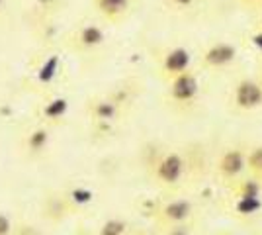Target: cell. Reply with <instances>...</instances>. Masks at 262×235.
<instances>
[{
	"mask_svg": "<svg viewBox=\"0 0 262 235\" xmlns=\"http://www.w3.org/2000/svg\"><path fill=\"white\" fill-rule=\"evenodd\" d=\"M108 41V34L104 22H80L77 24L71 32H67L65 49L75 53V55H92L100 51Z\"/></svg>",
	"mask_w": 262,
	"mask_h": 235,
	"instance_id": "6da1fadb",
	"label": "cell"
},
{
	"mask_svg": "<svg viewBox=\"0 0 262 235\" xmlns=\"http://www.w3.org/2000/svg\"><path fill=\"white\" fill-rule=\"evenodd\" d=\"M188 161L180 151H163L151 163V177L163 188H174L186 179Z\"/></svg>",
	"mask_w": 262,
	"mask_h": 235,
	"instance_id": "7a4b0ae2",
	"label": "cell"
},
{
	"mask_svg": "<svg viewBox=\"0 0 262 235\" xmlns=\"http://www.w3.org/2000/svg\"><path fill=\"white\" fill-rule=\"evenodd\" d=\"M59 75H61V59H59V55L57 53H43L30 67L26 84H28L30 90L43 96V94L55 92L53 87Z\"/></svg>",
	"mask_w": 262,
	"mask_h": 235,
	"instance_id": "3957f363",
	"label": "cell"
},
{
	"mask_svg": "<svg viewBox=\"0 0 262 235\" xmlns=\"http://www.w3.org/2000/svg\"><path fill=\"white\" fill-rule=\"evenodd\" d=\"M88 112V120L92 123L94 130L98 132H106L112 125L121 120L123 116V102L112 94H106V96H96L92 100H88L86 106Z\"/></svg>",
	"mask_w": 262,
	"mask_h": 235,
	"instance_id": "277c9868",
	"label": "cell"
},
{
	"mask_svg": "<svg viewBox=\"0 0 262 235\" xmlns=\"http://www.w3.org/2000/svg\"><path fill=\"white\" fill-rule=\"evenodd\" d=\"M51 143H53V127L39 122H33L30 127H26L20 137L22 155L30 161H39L41 157L47 155Z\"/></svg>",
	"mask_w": 262,
	"mask_h": 235,
	"instance_id": "5b68a950",
	"label": "cell"
},
{
	"mask_svg": "<svg viewBox=\"0 0 262 235\" xmlns=\"http://www.w3.org/2000/svg\"><path fill=\"white\" fill-rule=\"evenodd\" d=\"M192 216H194V204L184 196L163 200L153 210V220L159 227L188 224L192 220Z\"/></svg>",
	"mask_w": 262,
	"mask_h": 235,
	"instance_id": "8992f818",
	"label": "cell"
},
{
	"mask_svg": "<svg viewBox=\"0 0 262 235\" xmlns=\"http://www.w3.org/2000/svg\"><path fill=\"white\" fill-rule=\"evenodd\" d=\"M164 84H166V98L178 108L192 106L200 96V80L194 71H186L182 75L166 80Z\"/></svg>",
	"mask_w": 262,
	"mask_h": 235,
	"instance_id": "52a82bcc",
	"label": "cell"
},
{
	"mask_svg": "<svg viewBox=\"0 0 262 235\" xmlns=\"http://www.w3.org/2000/svg\"><path fill=\"white\" fill-rule=\"evenodd\" d=\"M71 112V100L67 98L65 94H59V92H49L43 94L41 100L37 104V118L35 122L45 123L49 127H59L61 123H65L67 116Z\"/></svg>",
	"mask_w": 262,
	"mask_h": 235,
	"instance_id": "ba28073f",
	"label": "cell"
},
{
	"mask_svg": "<svg viewBox=\"0 0 262 235\" xmlns=\"http://www.w3.org/2000/svg\"><path fill=\"white\" fill-rule=\"evenodd\" d=\"M231 102L241 112H254L262 108V82L258 78H239L233 84Z\"/></svg>",
	"mask_w": 262,
	"mask_h": 235,
	"instance_id": "9c48e42d",
	"label": "cell"
},
{
	"mask_svg": "<svg viewBox=\"0 0 262 235\" xmlns=\"http://www.w3.org/2000/svg\"><path fill=\"white\" fill-rule=\"evenodd\" d=\"M159 75L164 82L170 78L182 75L186 71H192V53L184 45H172L166 47L159 57Z\"/></svg>",
	"mask_w": 262,
	"mask_h": 235,
	"instance_id": "30bf717a",
	"label": "cell"
},
{
	"mask_svg": "<svg viewBox=\"0 0 262 235\" xmlns=\"http://www.w3.org/2000/svg\"><path fill=\"white\" fill-rule=\"evenodd\" d=\"M237 45L231 41H213L208 47L202 49L200 53V63L204 69L209 71H223V69L231 67L237 61Z\"/></svg>",
	"mask_w": 262,
	"mask_h": 235,
	"instance_id": "8fae6325",
	"label": "cell"
},
{
	"mask_svg": "<svg viewBox=\"0 0 262 235\" xmlns=\"http://www.w3.org/2000/svg\"><path fill=\"white\" fill-rule=\"evenodd\" d=\"M39 213L47 224L59 225L63 224L69 216H73L75 210L67 198L65 190H51L43 196L41 206H39Z\"/></svg>",
	"mask_w": 262,
	"mask_h": 235,
	"instance_id": "7c38bea8",
	"label": "cell"
},
{
	"mask_svg": "<svg viewBox=\"0 0 262 235\" xmlns=\"http://www.w3.org/2000/svg\"><path fill=\"white\" fill-rule=\"evenodd\" d=\"M215 170H217L219 179L227 180V182L239 180L247 173V151H243L239 147L225 149L215 161Z\"/></svg>",
	"mask_w": 262,
	"mask_h": 235,
	"instance_id": "4fadbf2b",
	"label": "cell"
},
{
	"mask_svg": "<svg viewBox=\"0 0 262 235\" xmlns=\"http://www.w3.org/2000/svg\"><path fill=\"white\" fill-rule=\"evenodd\" d=\"M90 4L104 24H121L133 10V0H90Z\"/></svg>",
	"mask_w": 262,
	"mask_h": 235,
	"instance_id": "5bb4252c",
	"label": "cell"
},
{
	"mask_svg": "<svg viewBox=\"0 0 262 235\" xmlns=\"http://www.w3.org/2000/svg\"><path fill=\"white\" fill-rule=\"evenodd\" d=\"M233 184H235L233 186L235 198H262V180L254 175L241 177Z\"/></svg>",
	"mask_w": 262,
	"mask_h": 235,
	"instance_id": "9a60e30c",
	"label": "cell"
},
{
	"mask_svg": "<svg viewBox=\"0 0 262 235\" xmlns=\"http://www.w3.org/2000/svg\"><path fill=\"white\" fill-rule=\"evenodd\" d=\"M65 194H67V198H69V202H71V206H73L75 212L80 210V208H84V206H88V204L92 202V198H94L92 190H90L88 186H82V184L67 188Z\"/></svg>",
	"mask_w": 262,
	"mask_h": 235,
	"instance_id": "2e32d148",
	"label": "cell"
},
{
	"mask_svg": "<svg viewBox=\"0 0 262 235\" xmlns=\"http://www.w3.org/2000/svg\"><path fill=\"white\" fill-rule=\"evenodd\" d=\"M129 224L123 218H108L106 222H102L96 235H127Z\"/></svg>",
	"mask_w": 262,
	"mask_h": 235,
	"instance_id": "e0dca14e",
	"label": "cell"
},
{
	"mask_svg": "<svg viewBox=\"0 0 262 235\" xmlns=\"http://www.w3.org/2000/svg\"><path fill=\"white\" fill-rule=\"evenodd\" d=\"M247 173L262 177V145H254L247 151Z\"/></svg>",
	"mask_w": 262,
	"mask_h": 235,
	"instance_id": "ac0fdd59",
	"label": "cell"
},
{
	"mask_svg": "<svg viewBox=\"0 0 262 235\" xmlns=\"http://www.w3.org/2000/svg\"><path fill=\"white\" fill-rule=\"evenodd\" d=\"M260 208L262 198H235V212L241 216H254Z\"/></svg>",
	"mask_w": 262,
	"mask_h": 235,
	"instance_id": "d6986e66",
	"label": "cell"
},
{
	"mask_svg": "<svg viewBox=\"0 0 262 235\" xmlns=\"http://www.w3.org/2000/svg\"><path fill=\"white\" fill-rule=\"evenodd\" d=\"M159 235H192V225H190V222H188V224L161 227V233Z\"/></svg>",
	"mask_w": 262,
	"mask_h": 235,
	"instance_id": "ffe728a7",
	"label": "cell"
},
{
	"mask_svg": "<svg viewBox=\"0 0 262 235\" xmlns=\"http://www.w3.org/2000/svg\"><path fill=\"white\" fill-rule=\"evenodd\" d=\"M16 231V224L12 222L8 213L0 212V235H14Z\"/></svg>",
	"mask_w": 262,
	"mask_h": 235,
	"instance_id": "44dd1931",
	"label": "cell"
},
{
	"mask_svg": "<svg viewBox=\"0 0 262 235\" xmlns=\"http://www.w3.org/2000/svg\"><path fill=\"white\" fill-rule=\"evenodd\" d=\"M249 39H251L252 47H254L258 53H262V30H258V28H256V32H252Z\"/></svg>",
	"mask_w": 262,
	"mask_h": 235,
	"instance_id": "7402d4cb",
	"label": "cell"
},
{
	"mask_svg": "<svg viewBox=\"0 0 262 235\" xmlns=\"http://www.w3.org/2000/svg\"><path fill=\"white\" fill-rule=\"evenodd\" d=\"M170 6H174V8H190L196 0H166Z\"/></svg>",
	"mask_w": 262,
	"mask_h": 235,
	"instance_id": "603a6c76",
	"label": "cell"
},
{
	"mask_svg": "<svg viewBox=\"0 0 262 235\" xmlns=\"http://www.w3.org/2000/svg\"><path fill=\"white\" fill-rule=\"evenodd\" d=\"M6 10H8V0H0V20L4 18Z\"/></svg>",
	"mask_w": 262,
	"mask_h": 235,
	"instance_id": "cb8c5ba5",
	"label": "cell"
},
{
	"mask_svg": "<svg viewBox=\"0 0 262 235\" xmlns=\"http://www.w3.org/2000/svg\"><path fill=\"white\" fill-rule=\"evenodd\" d=\"M243 4H249V6H258V0H241Z\"/></svg>",
	"mask_w": 262,
	"mask_h": 235,
	"instance_id": "d4e9b609",
	"label": "cell"
},
{
	"mask_svg": "<svg viewBox=\"0 0 262 235\" xmlns=\"http://www.w3.org/2000/svg\"><path fill=\"white\" fill-rule=\"evenodd\" d=\"M256 28H258V30H262V14H260V18H258V24H256Z\"/></svg>",
	"mask_w": 262,
	"mask_h": 235,
	"instance_id": "484cf974",
	"label": "cell"
},
{
	"mask_svg": "<svg viewBox=\"0 0 262 235\" xmlns=\"http://www.w3.org/2000/svg\"><path fill=\"white\" fill-rule=\"evenodd\" d=\"M258 80L262 82V65H260V75H258Z\"/></svg>",
	"mask_w": 262,
	"mask_h": 235,
	"instance_id": "4316f807",
	"label": "cell"
},
{
	"mask_svg": "<svg viewBox=\"0 0 262 235\" xmlns=\"http://www.w3.org/2000/svg\"><path fill=\"white\" fill-rule=\"evenodd\" d=\"M221 235H233V233H221Z\"/></svg>",
	"mask_w": 262,
	"mask_h": 235,
	"instance_id": "83f0119b",
	"label": "cell"
},
{
	"mask_svg": "<svg viewBox=\"0 0 262 235\" xmlns=\"http://www.w3.org/2000/svg\"><path fill=\"white\" fill-rule=\"evenodd\" d=\"M260 180H262V177H260Z\"/></svg>",
	"mask_w": 262,
	"mask_h": 235,
	"instance_id": "f1b7e54d",
	"label": "cell"
}]
</instances>
